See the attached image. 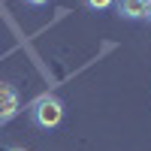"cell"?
Listing matches in <instances>:
<instances>
[{
    "instance_id": "obj_1",
    "label": "cell",
    "mask_w": 151,
    "mask_h": 151,
    "mask_svg": "<svg viewBox=\"0 0 151 151\" xmlns=\"http://www.w3.org/2000/svg\"><path fill=\"white\" fill-rule=\"evenodd\" d=\"M30 118H33L36 127L55 130L58 124L64 121V103H60L58 97H52V94H42V97L30 106Z\"/></svg>"
},
{
    "instance_id": "obj_2",
    "label": "cell",
    "mask_w": 151,
    "mask_h": 151,
    "mask_svg": "<svg viewBox=\"0 0 151 151\" xmlns=\"http://www.w3.org/2000/svg\"><path fill=\"white\" fill-rule=\"evenodd\" d=\"M18 109H21V94L15 91V85L0 82V124L18 115Z\"/></svg>"
},
{
    "instance_id": "obj_3",
    "label": "cell",
    "mask_w": 151,
    "mask_h": 151,
    "mask_svg": "<svg viewBox=\"0 0 151 151\" xmlns=\"http://www.w3.org/2000/svg\"><path fill=\"white\" fill-rule=\"evenodd\" d=\"M118 12L124 18H145L148 12V0H118Z\"/></svg>"
},
{
    "instance_id": "obj_4",
    "label": "cell",
    "mask_w": 151,
    "mask_h": 151,
    "mask_svg": "<svg viewBox=\"0 0 151 151\" xmlns=\"http://www.w3.org/2000/svg\"><path fill=\"white\" fill-rule=\"evenodd\" d=\"M118 0H85V6L88 9H109V6H115Z\"/></svg>"
},
{
    "instance_id": "obj_5",
    "label": "cell",
    "mask_w": 151,
    "mask_h": 151,
    "mask_svg": "<svg viewBox=\"0 0 151 151\" xmlns=\"http://www.w3.org/2000/svg\"><path fill=\"white\" fill-rule=\"evenodd\" d=\"M0 151H27V148H21V145H6V148H0Z\"/></svg>"
},
{
    "instance_id": "obj_6",
    "label": "cell",
    "mask_w": 151,
    "mask_h": 151,
    "mask_svg": "<svg viewBox=\"0 0 151 151\" xmlns=\"http://www.w3.org/2000/svg\"><path fill=\"white\" fill-rule=\"evenodd\" d=\"M27 3H33V6H42V3H48V0H27Z\"/></svg>"
},
{
    "instance_id": "obj_7",
    "label": "cell",
    "mask_w": 151,
    "mask_h": 151,
    "mask_svg": "<svg viewBox=\"0 0 151 151\" xmlns=\"http://www.w3.org/2000/svg\"><path fill=\"white\" fill-rule=\"evenodd\" d=\"M145 18H148V21H151V0H148V12H145Z\"/></svg>"
}]
</instances>
